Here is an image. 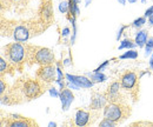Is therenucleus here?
Masks as SVG:
<instances>
[{
    "label": "nucleus",
    "mask_w": 153,
    "mask_h": 127,
    "mask_svg": "<svg viewBox=\"0 0 153 127\" xmlns=\"http://www.w3.org/2000/svg\"><path fill=\"white\" fill-rule=\"evenodd\" d=\"M146 42H147V31L141 30L135 36V44L139 47H144L146 45Z\"/></svg>",
    "instance_id": "11"
},
{
    "label": "nucleus",
    "mask_w": 153,
    "mask_h": 127,
    "mask_svg": "<svg viewBox=\"0 0 153 127\" xmlns=\"http://www.w3.org/2000/svg\"><path fill=\"white\" fill-rule=\"evenodd\" d=\"M60 100H61L62 111H67L74 100V95L72 94V92L70 90H62L60 93Z\"/></svg>",
    "instance_id": "6"
},
{
    "label": "nucleus",
    "mask_w": 153,
    "mask_h": 127,
    "mask_svg": "<svg viewBox=\"0 0 153 127\" xmlns=\"http://www.w3.org/2000/svg\"><path fill=\"white\" fill-rule=\"evenodd\" d=\"M92 2V0H86V2H85V6L87 7V6H90V4Z\"/></svg>",
    "instance_id": "33"
},
{
    "label": "nucleus",
    "mask_w": 153,
    "mask_h": 127,
    "mask_svg": "<svg viewBox=\"0 0 153 127\" xmlns=\"http://www.w3.org/2000/svg\"><path fill=\"white\" fill-rule=\"evenodd\" d=\"M7 54H8V58L12 62L17 64V62H20L24 59L25 48H24V46H21L20 44H17V42L11 44L7 47Z\"/></svg>",
    "instance_id": "1"
},
{
    "label": "nucleus",
    "mask_w": 153,
    "mask_h": 127,
    "mask_svg": "<svg viewBox=\"0 0 153 127\" xmlns=\"http://www.w3.org/2000/svg\"><path fill=\"white\" fill-rule=\"evenodd\" d=\"M4 91H5V84H4V81H0V92L2 93Z\"/></svg>",
    "instance_id": "31"
},
{
    "label": "nucleus",
    "mask_w": 153,
    "mask_h": 127,
    "mask_svg": "<svg viewBox=\"0 0 153 127\" xmlns=\"http://www.w3.org/2000/svg\"><path fill=\"white\" fill-rule=\"evenodd\" d=\"M135 82H137V75H135V73H133V72L126 73V74L121 78V86H123L124 88H126V90L133 88Z\"/></svg>",
    "instance_id": "7"
},
{
    "label": "nucleus",
    "mask_w": 153,
    "mask_h": 127,
    "mask_svg": "<svg viewBox=\"0 0 153 127\" xmlns=\"http://www.w3.org/2000/svg\"><path fill=\"white\" fill-rule=\"evenodd\" d=\"M108 62H110L108 60L104 61V62H102V64H101V65H100V66H99V67H98L97 70H94V72H101V71H102V70H104V68H105V67H106V66L108 65Z\"/></svg>",
    "instance_id": "25"
},
{
    "label": "nucleus",
    "mask_w": 153,
    "mask_h": 127,
    "mask_svg": "<svg viewBox=\"0 0 153 127\" xmlns=\"http://www.w3.org/2000/svg\"><path fill=\"white\" fill-rule=\"evenodd\" d=\"M125 28H126V26H121V27H120V30L118 31L117 36H115V38H117V40H119V39H120V36H121V34H123V31H124Z\"/></svg>",
    "instance_id": "28"
},
{
    "label": "nucleus",
    "mask_w": 153,
    "mask_h": 127,
    "mask_svg": "<svg viewBox=\"0 0 153 127\" xmlns=\"http://www.w3.org/2000/svg\"><path fill=\"white\" fill-rule=\"evenodd\" d=\"M152 14H153V6H151L150 8H147V10H146V12H145V17H146V18H149V17H150V16H152Z\"/></svg>",
    "instance_id": "27"
},
{
    "label": "nucleus",
    "mask_w": 153,
    "mask_h": 127,
    "mask_svg": "<svg viewBox=\"0 0 153 127\" xmlns=\"http://www.w3.org/2000/svg\"><path fill=\"white\" fill-rule=\"evenodd\" d=\"M13 38L16 39V41H26L30 38V32H28L27 27H25V26L16 27V30L13 32Z\"/></svg>",
    "instance_id": "9"
},
{
    "label": "nucleus",
    "mask_w": 153,
    "mask_h": 127,
    "mask_svg": "<svg viewBox=\"0 0 153 127\" xmlns=\"http://www.w3.org/2000/svg\"><path fill=\"white\" fill-rule=\"evenodd\" d=\"M152 59H153V52H152Z\"/></svg>",
    "instance_id": "40"
},
{
    "label": "nucleus",
    "mask_w": 153,
    "mask_h": 127,
    "mask_svg": "<svg viewBox=\"0 0 153 127\" xmlns=\"http://www.w3.org/2000/svg\"><path fill=\"white\" fill-rule=\"evenodd\" d=\"M150 66H151V68H152V71H153V59L150 60Z\"/></svg>",
    "instance_id": "36"
},
{
    "label": "nucleus",
    "mask_w": 153,
    "mask_h": 127,
    "mask_svg": "<svg viewBox=\"0 0 153 127\" xmlns=\"http://www.w3.org/2000/svg\"><path fill=\"white\" fill-rule=\"evenodd\" d=\"M6 67H7V65H6V61H5L4 59H1V60H0V71H1V73L5 72Z\"/></svg>",
    "instance_id": "26"
},
{
    "label": "nucleus",
    "mask_w": 153,
    "mask_h": 127,
    "mask_svg": "<svg viewBox=\"0 0 153 127\" xmlns=\"http://www.w3.org/2000/svg\"><path fill=\"white\" fill-rule=\"evenodd\" d=\"M127 1H128V2H131V4H134L137 0H127Z\"/></svg>",
    "instance_id": "38"
},
{
    "label": "nucleus",
    "mask_w": 153,
    "mask_h": 127,
    "mask_svg": "<svg viewBox=\"0 0 153 127\" xmlns=\"http://www.w3.org/2000/svg\"><path fill=\"white\" fill-rule=\"evenodd\" d=\"M66 79L70 82H73L78 85L80 88H90L93 86V81L86 76H81V75H71V74H66Z\"/></svg>",
    "instance_id": "4"
},
{
    "label": "nucleus",
    "mask_w": 153,
    "mask_h": 127,
    "mask_svg": "<svg viewBox=\"0 0 153 127\" xmlns=\"http://www.w3.org/2000/svg\"><path fill=\"white\" fill-rule=\"evenodd\" d=\"M59 11H60L61 13H67V12L70 11V4H68L67 1L60 2V5H59Z\"/></svg>",
    "instance_id": "19"
},
{
    "label": "nucleus",
    "mask_w": 153,
    "mask_h": 127,
    "mask_svg": "<svg viewBox=\"0 0 153 127\" xmlns=\"http://www.w3.org/2000/svg\"><path fill=\"white\" fill-rule=\"evenodd\" d=\"M144 24H146V18L145 17H143V18H138V19H135L133 21V26L134 27H141Z\"/></svg>",
    "instance_id": "21"
},
{
    "label": "nucleus",
    "mask_w": 153,
    "mask_h": 127,
    "mask_svg": "<svg viewBox=\"0 0 153 127\" xmlns=\"http://www.w3.org/2000/svg\"><path fill=\"white\" fill-rule=\"evenodd\" d=\"M57 70L51 66V65H44L42 68L39 70V76L41 80H45L47 82H51L54 80V75H56Z\"/></svg>",
    "instance_id": "5"
},
{
    "label": "nucleus",
    "mask_w": 153,
    "mask_h": 127,
    "mask_svg": "<svg viewBox=\"0 0 153 127\" xmlns=\"http://www.w3.org/2000/svg\"><path fill=\"white\" fill-rule=\"evenodd\" d=\"M27 124L25 121H14L11 124V127H26Z\"/></svg>",
    "instance_id": "23"
},
{
    "label": "nucleus",
    "mask_w": 153,
    "mask_h": 127,
    "mask_svg": "<svg viewBox=\"0 0 153 127\" xmlns=\"http://www.w3.org/2000/svg\"><path fill=\"white\" fill-rule=\"evenodd\" d=\"M120 84L119 82H113V84H111V86L108 87V93H110V95L111 97H115L118 93H119V88H120Z\"/></svg>",
    "instance_id": "17"
},
{
    "label": "nucleus",
    "mask_w": 153,
    "mask_h": 127,
    "mask_svg": "<svg viewBox=\"0 0 153 127\" xmlns=\"http://www.w3.org/2000/svg\"><path fill=\"white\" fill-rule=\"evenodd\" d=\"M137 58H138V52L134 51L133 48L128 50L127 52L120 55V59H137Z\"/></svg>",
    "instance_id": "16"
},
{
    "label": "nucleus",
    "mask_w": 153,
    "mask_h": 127,
    "mask_svg": "<svg viewBox=\"0 0 153 127\" xmlns=\"http://www.w3.org/2000/svg\"><path fill=\"white\" fill-rule=\"evenodd\" d=\"M137 44H134L132 40L130 39H124L119 46V50H124V48H127V50H131V48H134Z\"/></svg>",
    "instance_id": "15"
},
{
    "label": "nucleus",
    "mask_w": 153,
    "mask_h": 127,
    "mask_svg": "<svg viewBox=\"0 0 153 127\" xmlns=\"http://www.w3.org/2000/svg\"><path fill=\"white\" fill-rule=\"evenodd\" d=\"M105 102H106L105 97H102V95H97L96 98H93V100H92V107L94 109L100 108V107H102V106L105 105Z\"/></svg>",
    "instance_id": "13"
},
{
    "label": "nucleus",
    "mask_w": 153,
    "mask_h": 127,
    "mask_svg": "<svg viewBox=\"0 0 153 127\" xmlns=\"http://www.w3.org/2000/svg\"><path fill=\"white\" fill-rule=\"evenodd\" d=\"M24 91H25L26 97H28V98H34V97H37L39 94L40 87H39L38 82H36V81H28V82L25 84Z\"/></svg>",
    "instance_id": "8"
},
{
    "label": "nucleus",
    "mask_w": 153,
    "mask_h": 127,
    "mask_svg": "<svg viewBox=\"0 0 153 127\" xmlns=\"http://www.w3.org/2000/svg\"><path fill=\"white\" fill-rule=\"evenodd\" d=\"M100 126L101 127H113L114 126V121H112V120H110V119L105 118V119L100 123Z\"/></svg>",
    "instance_id": "22"
},
{
    "label": "nucleus",
    "mask_w": 153,
    "mask_h": 127,
    "mask_svg": "<svg viewBox=\"0 0 153 127\" xmlns=\"http://www.w3.org/2000/svg\"><path fill=\"white\" fill-rule=\"evenodd\" d=\"M68 4H70V13L73 14V17L79 16L80 14V11L78 8V1L76 0H70Z\"/></svg>",
    "instance_id": "14"
},
{
    "label": "nucleus",
    "mask_w": 153,
    "mask_h": 127,
    "mask_svg": "<svg viewBox=\"0 0 153 127\" xmlns=\"http://www.w3.org/2000/svg\"><path fill=\"white\" fill-rule=\"evenodd\" d=\"M48 126H51V127L53 126V127H54V126H57V124H56V123H50V124H48Z\"/></svg>",
    "instance_id": "35"
},
{
    "label": "nucleus",
    "mask_w": 153,
    "mask_h": 127,
    "mask_svg": "<svg viewBox=\"0 0 153 127\" xmlns=\"http://www.w3.org/2000/svg\"><path fill=\"white\" fill-rule=\"evenodd\" d=\"M65 65H70V60H68V59L65 60Z\"/></svg>",
    "instance_id": "37"
},
{
    "label": "nucleus",
    "mask_w": 153,
    "mask_h": 127,
    "mask_svg": "<svg viewBox=\"0 0 153 127\" xmlns=\"http://www.w3.org/2000/svg\"><path fill=\"white\" fill-rule=\"evenodd\" d=\"M145 1H146V0H141V2H145Z\"/></svg>",
    "instance_id": "39"
},
{
    "label": "nucleus",
    "mask_w": 153,
    "mask_h": 127,
    "mask_svg": "<svg viewBox=\"0 0 153 127\" xmlns=\"http://www.w3.org/2000/svg\"><path fill=\"white\" fill-rule=\"evenodd\" d=\"M70 21H71V24H72V26H73V36H72V39H71V42H72V44H74V41H76V17H72V18L70 19Z\"/></svg>",
    "instance_id": "20"
},
{
    "label": "nucleus",
    "mask_w": 153,
    "mask_h": 127,
    "mask_svg": "<svg viewBox=\"0 0 153 127\" xmlns=\"http://www.w3.org/2000/svg\"><path fill=\"white\" fill-rule=\"evenodd\" d=\"M104 117L112 120V121H119V119L123 117V111L121 107L119 105H115V104H110L107 106H105L104 109Z\"/></svg>",
    "instance_id": "2"
},
{
    "label": "nucleus",
    "mask_w": 153,
    "mask_h": 127,
    "mask_svg": "<svg viewBox=\"0 0 153 127\" xmlns=\"http://www.w3.org/2000/svg\"><path fill=\"white\" fill-rule=\"evenodd\" d=\"M13 1H18V0H13Z\"/></svg>",
    "instance_id": "41"
},
{
    "label": "nucleus",
    "mask_w": 153,
    "mask_h": 127,
    "mask_svg": "<svg viewBox=\"0 0 153 127\" xmlns=\"http://www.w3.org/2000/svg\"><path fill=\"white\" fill-rule=\"evenodd\" d=\"M90 76V79L93 81V82H104L107 78L105 74H102L101 72H93V73H88L87 74Z\"/></svg>",
    "instance_id": "12"
},
{
    "label": "nucleus",
    "mask_w": 153,
    "mask_h": 127,
    "mask_svg": "<svg viewBox=\"0 0 153 127\" xmlns=\"http://www.w3.org/2000/svg\"><path fill=\"white\" fill-rule=\"evenodd\" d=\"M153 52V38H150L146 42V47H145V55H150Z\"/></svg>",
    "instance_id": "18"
},
{
    "label": "nucleus",
    "mask_w": 153,
    "mask_h": 127,
    "mask_svg": "<svg viewBox=\"0 0 153 127\" xmlns=\"http://www.w3.org/2000/svg\"><path fill=\"white\" fill-rule=\"evenodd\" d=\"M48 93H50V95H51V97H54V98H58V97H60V94L58 93L57 88H54V87L50 88V90H48Z\"/></svg>",
    "instance_id": "24"
},
{
    "label": "nucleus",
    "mask_w": 153,
    "mask_h": 127,
    "mask_svg": "<svg viewBox=\"0 0 153 127\" xmlns=\"http://www.w3.org/2000/svg\"><path fill=\"white\" fill-rule=\"evenodd\" d=\"M149 24H150L151 26H153V14L149 17Z\"/></svg>",
    "instance_id": "32"
},
{
    "label": "nucleus",
    "mask_w": 153,
    "mask_h": 127,
    "mask_svg": "<svg viewBox=\"0 0 153 127\" xmlns=\"http://www.w3.org/2000/svg\"><path fill=\"white\" fill-rule=\"evenodd\" d=\"M68 33H70V30H68L67 27H65V28L62 30V36H68Z\"/></svg>",
    "instance_id": "30"
},
{
    "label": "nucleus",
    "mask_w": 153,
    "mask_h": 127,
    "mask_svg": "<svg viewBox=\"0 0 153 127\" xmlns=\"http://www.w3.org/2000/svg\"><path fill=\"white\" fill-rule=\"evenodd\" d=\"M68 88H71V90H80V87L78 85H76V84H73V82L68 84Z\"/></svg>",
    "instance_id": "29"
},
{
    "label": "nucleus",
    "mask_w": 153,
    "mask_h": 127,
    "mask_svg": "<svg viewBox=\"0 0 153 127\" xmlns=\"http://www.w3.org/2000/svg\"><path fill=\"white\" fill-rule=\"evenodd\" d=\"M118 1H119V4H120V5H125L127 0H118Z\"/></svg>",
    "instance_id": "34"
},
{
    "label": "nucleus",
    "mask_w": 153,
    "mask_h": 127,
    "mask_svg": "<svg viewBox=\"0 0 153 127\" xmlns=\"http://www.w3.org/2000/svg\"><path fill=\"white\" fill-rule=\"evenodd\" d=\"M36 61L41 65H51L54 61V55L48 48H40L36 54Z\"/></svg>",
    "instance_id": "3"
},
{
    "label": "nucleus",
    "mask_w": 153,
    "mask_h": 127,
    "mask_svg": "<svg viewBox=\"0 0 153 127\" xmlns=\"http://www.w3.org/2000/svg\"><path fill=\"white\" fill-rule=\"evenodd\" d=\"M90 120V114L85 111H78L76 114V126H85Z\"/></svg>",
    "instance_id": "10"
}]
</instances>
